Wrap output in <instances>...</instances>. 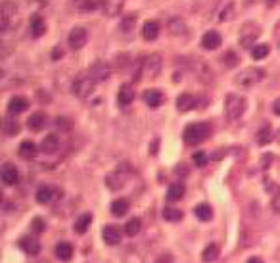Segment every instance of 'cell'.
Wrapping results in <instances>:
<instances>
[{"mask_svg":"<svg viewBox=\"0 0 280 263\" xmlns=\"http://www.w3.org/2000/svg\"><path fill=\"white\" fill-rule=\"evenodd\" d=\"M263 171H265V187L271 192H280V158L265 156L263 158Z\"/></svg>","mask_w":280,"mask_h":263,"instance_id":"cell-1","label":"cell"},{"mask_svg":"<svg viewBox=\"0 0 280 263\" xmlns=\"http://www.w3.org/2000/svg\"><path fill=\"white\" fill-rule=\"evenodd\" d=\"M209 135H211V125L206 123V121H200V123H190L186 127L183 133V138L188 146H198L204 140H207Z\"/></svg>","mask_w":280,"mask_h":263,"instance_id":"cell-2","label":"cell"},{"mask_svg":"<svg viewBox=\"0 0 280 263\" xmlns=\"http://www.w3.org/2000/svg\"><path fill=\"white\" fill-rule=\"evenodd\" d=\"M15 15H17V4L13 0H4L0 6V31L2 33L12 29L15 23Z\"/></svg>","mask_w":280,"mask_h":263,"instance_id":"cell-3","label":"cell"},{"mask_svg":"<svg viewBox=\"0 0 280 263\" xmlns=\"http://www.w3.org/2000/svg\"><path fill=\"white\" fill-rule=\"evenodd\" d=\"M96 83L98 81L90 73H83L73 81V94L77 98H88L94 92Z\"/></svg>","mask_w":280,"mask_h":263,"instance_id":"cell-4","label":"cell"},{"mask_svg":"<svg viewBox=\"0 0 280 263\" xmlns=\"http://www.w3.org/2000/svg\"><path fill=\"white\" fill-rule=\"evenodd\" d=\"M263 79H265V71H263L261 67H248L246 71L238 73V77H236V85L242 88H252V87H256V85H259Z\"/></svg>","mask_w":280,"mask_h":263,"instance_id":"cell-5","label":"cell"},{"mask_svg":"<svg viewBox=\"0 0 280 263\" xmlns=\"http://www.w3.org/2000/svg\"><path fill=\"white\" fill-rule=\"evenodd\" d=\"M246 112V98H242L240 94H229L225 100V113L227 117L234 121L238 117H242V113Z\"/></svg>","mask_w":280,"mask_h":263,"instance_id":"cell-6","label":"cell"},{"mask_svg":"<svg viewBox=\"0 0 280 263\" xmlns=\"http://www.w3.org/2000/svg\"><path fill=\"white\" fill-rule=\"evenodd\" d=\"M259 33H261V29H259L257 23H254V21L244 23V25L240 27V33H238L240 46H244V48H254V42L257 40Z\"/></svg>","mask_w":280,"mask_h":263,"instance_id":"cell-7","label":"cell"},{"mask_svg":"<svg viewBox=\"0 0 280 263\" xmlns=\"http://www.w3.org/2000/svg\"><path fill=\"white\" fill-rule=\"evenodd\" d=\"M161 65H163V60H161V54H152L148 56L144 63H142V71L146 73L148 77H158L161 73Z\"/></svg>","mask_w":280,"mask_h":263,"instance_id":"cell-8","label":"cell"},{"mask_svg":"<svg viewBox=\"0 0 280 263\" xmlns=\"http://www.w3.org/2000/svg\"><path fill=\"white\" fill-rule=\"evenodd\" d=\"M232 15H234V0H219L213 17L217 21H229L232 19Z\"/></svg>","mask_w":280,"mask_h":263,"instance_id":"cell-9","label":"cell"},{"mask_svg":"<svg viewBox=\"0 0 280 263\" xmlns=\"http://www.w3.org/2000/svg\"><path fill=\"white\" fill-rule=\"evenodd\" d=\"M86 40H88V33H86L85 27H75L73 31L69 33V37H67V42H69V46L73 50H81L86 44Z\"/></svg>","mask_w":280,"mask_h":263,"instance_id":"cell-10","label":"cell"},{"mask_svg":"<svg viewBox=\"0 0 280 263\" xmlns=\"http://www.w3.org/2000/svg\"><path fill=\"white\" fill-rule=\"evenodd\" d=\"M102 13L110 15V17H115L123 12V6H125V0H100L98 2Z\"/></svg>","mask_w":280,"mask_h":263,"instance_id":"cell-11","label":"cell"},{"mask_svg":"<svg viewBox=\"0 0 280 263\" xmlns=\"http://www.w3.org/2000/svg\"><path fill=\"white\" fill-rule=\"evenodd\" d=\"M0 177H2V183H4V185L12 187V185H17V181H19V171H17L15 165L6 163V165L2 167V171H0Z\"/></svg>","mask_w":280,"mask_h":263,"instance_id":"cell-12","label":"cell"},{"mask_svg":"<svg viewBox=\"0 0 280 263\" xmlns=\"http://www.w3.org/2000/svg\"><path fill=\"white\" fill-rule=\"evenodd\" d=\"M19 248H21L27 256H38V254H40V242H38V238L23 237L19 240Z\"/></svg>","mask_w":280,"mask_h":263,"instance_id":"cell-13","label":"cell"},{"mask_svg":"<svg viewBox=\"0 0 280 263\" xmlns=\"http://www.w3.org/2000/svg\"><path fill=\"white\" fill-rule=\"evenodd\" d=\"M102 237H104V242H106V244L115 246V244H119V242H121V229H119V227H115V225L104 227Z\"/></svg>","mask_w":280,"mask_h":263,"instance_id":"cell-14","label":"cell"},{"mask_svg":"<svg viewBox=\"0 0 280 263\" xmlns=\"http://www.w3.org/2000/svg\"><path fill=\"white\" fill-rule=\"evenodd\" d=\"M192 71L196 73V77L200 79V81H204V83H209L211 81V69H209V65H207L204 60H194L192 62Z\"/></svg>","mask_w":280,"mask_h":263,"instance_id":"cell-15","label":"cell"},{"mask_svg":"<svg viewBox=\"0 0 280 263\" xmlns=\"http://www.w3.org/2000/svg\"><path fill=\"white\" fill-rule=\"evenodd\" d=\"M221 42H223V38L217 31H207L206 35L202 37V46L206 48V50H217L221 46Z\"/></svg>","mask_w":280,"mask_h":263,"instance_id":"cell-16","label":"cell"},{"mask_svg":"<svg viewBox=\"0 0 280 263\" xmlns=\"http://www.w3.org/2000/svg\"><path fill=\"white\" fill-rule=\"evenodd\" d=\"M110 65L106 62H96L90 65V69H88V73L94 77L96 81H106L108 77H110Z\"/></svg>","mask_w":280,"mask_h":263,"instance_id":"cell-17","label":"cell"},{"mask_svg":"<svg viewBox=\"0 0 280 263\" xmlns=\"http://www.w3.org/2000/svg\"><path fill=\"white\" fill-rule=\"evenodd\" d=\"M125 179H127V175L123 173V165H121L117 171H113V173H110V175L106 177V185L111 190H117V188H121L125 185Z\"/></svg>","mask_w":280,"mask_h":263,"instance_id":"cell-18","label":"cell"},{"mask_svg":"<svg viewBox=\"0 0 280 263\" xmlns=\"http://www.w3.org/2000/svg\"><path fill=\"white\" fill-rule=\"evenodd\" d=\"M29 33L33 35L35 38L42 37L44 33H46V23H44V19L40 17V15H33L31 17V23H29Z\"/></svg>","mask_w":280,"mask_h":263,"instance_id":"cell-19","label":"cell"},{"mask_svg":"<svg viewBox=\"0 0 280 263\" xmlns=\"http://www.w3.org/2000/svg\"><path fill=\"white\" fill-rule=\"evenodd\" d=\"M37 144L35 142H31V140H23L21 144H19V150H17V154H19V158H23V160H33L35 156H37Z\"/></svg>","mask_w":280,"mask_h":263,"instance_id":"cell-20","label":"cell"},{"mask_svg":"<svg viewBox=\"0 0 280 263\" xmlns=\"http://www.w3.org/2000/svg\"><path fill=\"white\" fill-rule=\"evenodd\" d=\"M27 106H29L27 98H23V96H13L12 100L8 102V113L10 115H17V113L25 112Z\"/></svg>","mask_w":280,"mask_h":263,"instance_id":"cell-21","label":"cell"},{"mask_svg":"<svg viewBox=\"0 0 280 263\" xmlns=\"http://www.w3.org/2000/svg\"><path fill=\"white\" fill-rule=\"evenodd\" d=\"M58 148H60V138L56 135H46L40 142V150L44 154H54V152H58Z\"/></svg>","mask_w":280,"mask_h":263,"instance_id":"cell-22","label":"cell"},{"mask_svg":"<svg viewBox=\"0 0 280 263\" xmlns=\"http://www.w3.org/2000/svg\"><path fill=\"white\" fill-rule=\"evenodd\" d=\"M142 98H144V102H146L150 108H159V106L163 104V94L159 92L158 88H150V90H146Z\"/></svg>","mask_w":280,"mask_h":263,"instance_id":"cell-23","label":"cell"},{"mask_svg":"<svg viewBox=\"0 0 280 263\" xmlns=\"http://www.w3.org/2000/svg\"><path fill=\"white\" fill-rule=\"evenodd\" d=\"M194 108H196V98L192 94L184 92V94H181V96L177 98V110H179V112H190V110H194Z\"/></svg>","mask_w":280,"mask_h":263,"instance_id":"cell-24","label":"cell"},{"mask_svg":"<svg viewBox=\"0 0 280 263\" xmlns=\"http://www.w3.org/2000/svg\"><path fill=\"white\" fill-rule=\"evenodd\" d=\"M167 27H169L171 35H177V37H184L188 33L186 23H184L183 19H179V17H171L169 21H167Z\"/></svg>","mask_w":280,"mask_h":263,"instance_id":"cell-25","label":"cell"},{"mask_svg":"<svg viewBox=\"0 0 280 263\" xmlns=\"http://www.w3.org/2000/svg\"><path fill=\"white\" fill-rule=\"evenodd\" d=\"M117 100H119V106H131L134 100V90L131 85H123L119 88V94H117Z\"/></svg>","mask_w":280,"mask_h":263,"instance_id":"cell-26","label":"cell"},{"mask_svg":"<svg viewBox=\"0 0 280 263\" xmlns=\"http://www.w3.org/2000/svg\"><path fill=\"white\" fill-rule=\"evenodd\" d=\"M54 196H56V190L48 185H42V187H38L37 190V202L38 204H50V202L54 200Z\"/></svg>","mask_w":280,"mask_h":263,"instance_id":"cell-27","label":"cell"},{"mask_svg":"<svg viewBox=\"0 0 280 263\" xmlns=\"http://www.w3.org/2000/svg\"><path fill=\"white\" fill-rule=\"evenodd\" d=\"M56 258L61 260V262H69L73 258V246L69 242H60L56 246Z\"/></svg>","mask_w":280,"mask_h":263,"instance_id":"cell-28","label":"cell"},{"mask_svg":"<svg viewBox=\"0 0 280 263\" xmlns=\"http://www.w3.org/2000/svg\"><path fill=\"white\" fill-rule=\"evenodd\" d=\"M159 35V23L158 21H154V19H150L144 23L142 27V37L146 38V40H154V38H158Z\"/></svg>","mask_w":280,"mask_h":263,"instance_id":"cell-29","label":"cell"},{"mask_svg":"<svg viewBox=\"0 0 280 263\" xmlns=\"http://www.w3.org/2000/svg\"><path fill=\"white\" fill-rule=\"evenodd\" d=\"M90 223H92V215H90V213H83V215L77 217V221H75V225H73L75 233H77V235H85L86 229L90 227Z\"/></svg>","mask_w":280,"mask_h":263,"instance_id":"cell-30","label":"cell"},{"mask_svg":"<svg viewBox=\"0 0 280 263\" xmlns=\"http://www.w3.org/2000/svg\"><path fill=\"white\" fill-rule=\"evenodd\" d=\"M27 125H29V129H31V131H40L42 127L46 125V115H44V113H40V112L33 113V115L29 117Z\"/></svg>","mask_w":280,"mask_h":263,"instance_id":"cell-31","label":"cell"},{"mask_svg":"<svg viewBox=\"0 0 280 263\" xmlns=\"http://www.w3.org/2000/svg\"><path fill=\"white\" fill-rule=\"evenodd\" d=\"M184 196V185L181 183H173L167 190V200L169 202H179Z\"/></svg>","mask_w":280,"mask_h":263,"instance_id":"cell-32","label":"cell"},{"mask_svg":"<svg viewBox=\"0 0 280 263\" xmlns=\"http://www.w3.org/2000/svg\"><path fill=\"white\" fill-rule=\"evenodd\" d=\"M129 200H125V198H119V200H115L111 204V213L115 215V217H123L125 213L129 212Z\"/></svg>","mask_w":280,"mask_h":263,"instance_id":"cell-33","label":"cell"},{"mask_svg":"<svg viewBox=\"0 0 280 263\" xmlns=\"http://www.w3.org/2000/svg\"><path fill=\"white\" fill-rule=\"evenodd\" d=\"M194 213L200 221H209V219L213 217V210H211L209 204H200V206H196Z\"/></svg>","mask_w":280,"mask_h":263,"instance_id":"cell-34","label":"cell"},{"mask_svg":"<svg viewBox=\"0 0 280 263\" xmlns=\"http://www.w3.org/2000/svg\"><path fill=\"white\" fill-rule=\"evenodd\" d=\"M140 229H142V223H140L138 217L129 219V221L125 223V235H127V237H136V235L140 233Z\"/></svg>","mask_w":280,"mask_h":263,"instance_id":"cell-35","label":"cell"},{"mask_svg":"<svg viewBox=\"0 0 280 263\" xmlns=\"http://www.w3.org/2000/svg\"><path fill=\"white\" fill-rule=\"evenodd\" d=\"M4 133H6V137H15V135L19 133V123H17V119L6 117V119H4Z\"/></svg>","mask_w":280,"mask_h":263,"instance_id":"cell-36","label":"cell"},{"mask_svg":"<svg viewBox=\"0 0 280 263\" xmlns=\"http://www.w3.org/2000/svg\"><path fill=\"white\" fill-rule=\"evenodd\" d=\"M163 219L169 221V223H179L183 219V212L177 210V208H165L163 210Z\"/></svg>","mask_w":280,"mask_h":263,"instance_id":"cell-37","label":"cell"},{"mask_svg":"<svg viewBox=\"0 0 280 263\" xmlns=\"http://www.w3.org/2000/svg\"><path fill=\"white\" fill-rule=\"evenodd\" d=\"M269 52H271L269 44L259 42V44H256V46L252 48V58H254V60H263V58H267L269 56Z\"/></svg>","mask_w":280,"mask_h":263,"instance_id":"cell-38","label":"cell"},{"mask_svg":"<svg viewBox=\"0 0 280 263\" xmlns=\"http://www.w3.org/2000/svg\"><path fill=\"white\" fill-rule=\"evenodd\" d=\"M202 258H204V262L206 263H213L217 258H219V246H215V244L206 246V250H204V254H202Z\"/></svg>","mask_w":280,"mask_h":263,"instance_id":"cell-39","label":"cell"},{"mask_svg":"<svg viewBox=\"0 0 280 263\" xmlns=\"http://www.w3.org/2000/svg\"><path fill=\"white\" fill-rule=\"evenodd\" d=\"M271 140H273V129H271V125H265L263 129H259V133H257V142L265 146Z\"/></svg>","mask_w":280,"mask_h":263,"instance_id":"cell-40","label":"cell"},{"mask_svg":"<svg viewBox=\"0 0 280 263\" xmlns=\"http://www.w3.org/2000/svg\"><path fill=\"white\" fill-rule=\"evenodd\" d=\"M223 63H225L227 67H236V65L240 63V58H238V54L234 50H227L223 54Z\"/></svg>","mask_w":280,"mask_h":263,"instance_id":"cell-41","label":"cell"},{"mask_svg":"<svg viewBox=\"0 0 280 263\" xmlns=\"http://www.w3.org/2000/svg\"><path fill=\"white\" fill-rule=\"evenodd\" d=\"M44 229H46V223L40 219V217H35L33 221H31V231L35 233V235H40V233H44Z\"/></svg>","mask_w":280,"mask_h":263,"instance_id":"cell-42","label":"cell"},{"mask_svg":"<svg viewBox=\"0 0 280 263\" xmlns=\"http://www.w3.org/2000/svg\"><path fill=\"white\" fill-rule=\"evenodd\" d=\"M192 160H194V163L198 165V167H204L207 163V156L206 152H194V156H192Z\"/></svg>","mask_w":280,"mask_h":263,"instance_id":"cell-43","label":"cell"},{"mask_svg":"<svg viewBox=\"0 0 280 263\" xmlns=\"http://www.w3.org/2000/svg\"><path fill=\"white\" fill-rule=\"evenodd\" d=\"M134 21H136V17H134V15H129V17H125V19L121 21V31H133Z\"/></svg>","mask_w":280,"mask_h":263,"instance_id":"cell-44","label":"cell"},{"mask_svg":"<svg viewBox=\"0 0 280 263\" xmlns=\"http://www.w3.org/2000/svg\"><path fill=\"white\" fill-rule=\"evenodd\" d=\"M56 127L61 131H69L71 129V121H67V117H58L56 119Z\"/></svg>","mask_w":280,"mask_h":263,"instance_id":"cell-45","label":"cell"},{"mask_svg":"<svg viewBox=\"0 0 280 263\" xmlns=\"http://www.w3.org/2000/svg\"><path fill=\"white\" fill-rule=\"evenodd\" d=\"M273 35H275V40H277V46H280V21L275 25V31H273Z\"/></svg>","mask_w":280,"mask_h":263,"instance_id":"cell-46","label":"cell"},{"mask_svg":"<svg viewBox=\"0 0 280 263\" xmlns=\"http://www.w3.org/2000/svg\"><path fill=\"white\" fill-rule=\"evenodd\" d=\"M273 112L277 113V115H280V98L275 104H273Z\"/></svg>","mask_w":280,"mask_h":263,"instance_id":"cell-47","label":"cell"},{"mask_svg":"<svg viewBox=\"0 0 280 263\" xmlns=\"http://www.w3.org/2000/svg\"><path fill=\"white\" fill-rule=\"evenodd\" d=\"M52 56H54V58H52V60H60V56H63V52H61L60 48H56V50H54V54H52Z\"/></svg>","mask_w":280,"mask_h":263,"instance_id":"cell-48","label":"cell"},{"mask_svg":"<svg viewBox=\"0 0 280 263\" xmlns=\"http://www.w3.org/2000/svg\"><path fill=\"white\" fill-rule=\"evenodd\" d=\"M248 263H263V262H261L259 258H250V260H248Z\"/></svg>","mask_w":280,"mask_h":263,"instance_id":"cell-49","label":"cell"},{"mask_svg":"<svg viewBox=\"0 0 280 263\" xmlns=\"http://www.w3.org/2000/svg\"><path fill=\"white\" fill-rule=\"evenodd\" d=\"M277 140H279V142H280V131H279V133H277Z\"/></svg>","mask_w":280,"mask_h":263,"instance_id":"cell-50","label":"cell"}]
</instances>
